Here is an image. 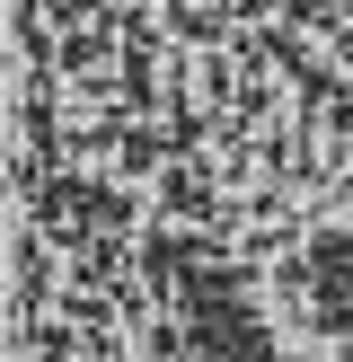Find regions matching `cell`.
Segmentation results:
<instances>
[{
    "instance_id": "obj_1",
    "label": "cell",
    "mask_w": 353,
    "mask_h": 362,
    "mask_svg": "<svg viewBox=\"0 0 353 362\" xmlns=\"http://www.w3.org/2000/svg\"><path fill=\"white\" fill-rule=\"evenodd\" d=\"M309 300L335 336H353V239H318L309 257Z\"/></svg>"
}]
</instances>
